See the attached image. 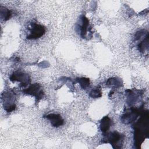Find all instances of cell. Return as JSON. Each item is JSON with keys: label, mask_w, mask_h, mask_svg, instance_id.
Masks as SVG:
<instances>
[{"label": "cell", "mask_w": 149, "mask_h": 149, "mask_svg": "<svg viewBox=\"0 0 149 149\" xmlns=\"http://www.w3.org/2000/svg\"><path fill=\"white\" fill-rule=\"evenodd\" d=\"M29 34L27 36V39H36L41 37L45 33V28L40 24L33 23L29 29Z\"/></svg>", "instance_id": "cell-1"}, {"label": "cell", "mask_w": 149, "mask_h": 149, "mask_svg": "<svg viewBox=\"0 0 149 149\" xmlns=\"http://www.w3.org/2000/svg\"><path fill=\"white\" fill-rule=\"evenodd\" d=\"M105 140L106 142L109 143L113 148H120L121 147V141H122V136L118 132H114L112 133H108Z\"/></svg>", "instance_id": "cell-2"}, {"label": "cell", "mask_w": 149, "mask_h": 149, "mask_svg": "<svg viewBox=\"0 0 149 149\" xmlns=\"http://www.w3.org/2000/svg\"><path fill=\"white\" fill-rule=\"evenodd\" d=\"M24 92L27 94L35 96L38 99H41L43 95V93L41 90V87L38 84H34L30 86L27 89L25 90Z\"/></svg>", "instance_id": "cell-3"}, {"label": "cell", "mask_w": 149, "mask_h": 149, "mask_svg": "<svg viewBox=\"0 0 149 149\" xmlns=\"http://www.w3.org/2000/svg\"><path fill=\"white\" fill-rule=\"evenodd\" d=\"M45 117L50 121L51 125L54 127H58L63 123V119L59 114L51 113Z\"/></svg>", "instance_id": "cell-4"}, {"label": "cell", "mask_w": 149, "mask_h": 149, "mask_svg": "<svg viewBox=\"0 0 149 149\" xmlns=\"http://www.w3.org/2000/svg\"><path fill=\"white\" fill-rule=\"evenodd\" d=\"M138 116V111L137 109H132L131 111L126 113L122 117V120L125 123H129L134 120Z\"/></svg>", "instance_id": "cell-5"}, {"label": "cell", "mask_w": 149, "mask_h": 149, "mask_svg": "<svg viewBox=\"0 0 149 149\" xmlns=\"http://www.w3.org/2000/svg\"><path fill=\"white\" fill-rule=\"evenodd\" d=\"M10 80L11 81H18L22 82L23 84H26L29 80V77L27 74H24L22 72H15L10 77Z\"/></svg>", "instance_id": "cell-6"}, {"label": "cell", "mask_w": 149, "mask_h": 149, "mask_svg": "<svg viewBox=\"0 0 149 149\" xmlns=\"http://www.w3.org/2000/svg\"><path fill=\"white\" fill-rule=\"evenodd\" d=\"M82 24L80 26V35L81 36L84 38L88 31V20L87 18H86L85 16H83L81 19Z\"/></svg>", "instance_id": "cell-7"}, {"label": "cell", "mask_w": 149, "mask_h": 149, "mask_svg": "<svg viewBox=\"0 0 149 149\" xmlns=\"http://www.w3.org/2000/svg\"><path fill=\"white\" fill-rule=\"evenodd\" d=\"M111 125V120L108 116L104 117L101 120L100 129L103 133H106Z\"/></svg>", "instance_id": "cell-8"}, {"label": "cell", "mask_w": 149, "mask_h": 149, "mask_svg": "<svg viewBox=\"0 0 149 149\" xmlns=\"http://www.w3.org/2000/svg\"><path fill=\"white\" fill-rule=\"evenodd\" d=\"M77 81H78V83L80 84L81 87L84 89L87 88L90 84L89 79L87 78H84V77L80 78L77 80Z\"/></svg>", "instance_id": "cell-9"}, {"label": "cell", "mask_w": 149, "mask_h": 149, "mask_svg": "<svg viewBox=\"0 0 149 149\" xmlns=\"http://www.w3.org/2000/svg\"><path fill=\"white\" fill-rule=\"evenodd\" d=\"M148 37L146 39H144L143 41L140 42L139 45V48L140 51H144L146 49H148Z\"/></svg>", "instance_id": "cell-10"}, {"label": "cell", "mask_w": 149, "mask_h": 149, "mask_svg": "<svg viewBox=\"0 0 149 149\" xmlns=\"http://www.w3.org/2000/svg\"><path fill=\"white\" fill-rule=\"evenodd\" d=\"M1 11L4 12V14L1 13V18L2 19H3L5 20H8V19H9L10 18L11 14H10V11L8 9H5V8L2 9V8H1Z\"/></svg>", "instance_id": "cell-11"}, {"label": "cell", "mask_w": 149, "mask_h": 149, "mask_svg": "<svg viewBox=\"0 0 149 149\" xmlns=\"http://www.w3.org/2000/svg\"><path fill=\"white\" fill-rule=\"evenodd\" d=\"M90 95L93 98H98L101 96V92L100 90L97 88L92 90L90 93Z\"/></svg>", "instance_id": "cell-12"}]
</instances>
